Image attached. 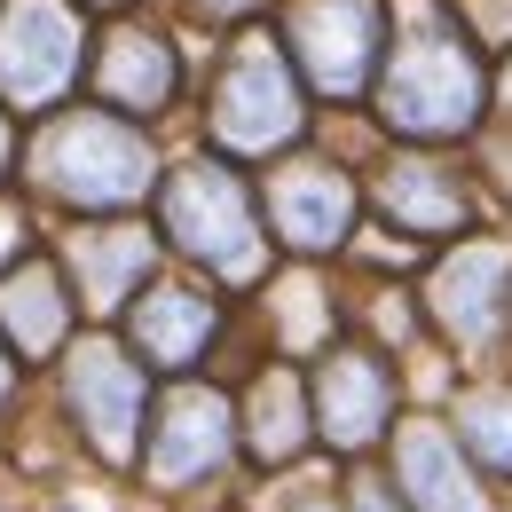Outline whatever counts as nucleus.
<instances>
[{"label": "nucleus", "mask_w": 512, "mask_h": 512, "mask_svg": "<svg viewBox=\"0 0 512 512\" xmlns=\"http://www.w3.org/2000/svg\"><path fill=\"white\" fill-rule=\"evenodd\" d=\"M40 182L79 197V205H127L158 182V158L134 127L103 119V111H79L40 142Z\"/></svg>", "instance_id": "obj_1"}, {"label": "nucleus", "mask_w": 512, "mask_h": 512, "mask_svg": "<svg viewBox=\"0 0 512 512\" xmlns=\"http://www.w3.org/2000/svg\"><path fill=\"white\" fill-rule=\"evenodd\" d=\"M481 111V64L442 40V32H418L394 48V71H386V119L402 134H457L473 127Z\"/></svg>", "instance_id": "obj_2"}, {"label": "nucleus", "mask_w": 512, "mask_h": 512, "mask_svg": "<svg viewBox=\"0 0 512 512\" xmlns=\"http://www.w3.org/2000/svg\"><path fill=\"white\" fill-rule=\"evenodd\" d=\"M166 229H174L182 253L213 260L221 276H253L260 268L253 205H245V190H237L229 166H182L174 190H166Z\"/></svg>", "instance_id": "obj_3"}, {"label": "nucleus", "mask_w": 512, "mask_h": 512, "mask_svg": "<svg viewBox=\"0 0 512 512\" xmlns=\"http://www.w3.org/2000/svg\"><path fill=\"white\" fill-rule=\"evenodd\" d=\"M79 71V24L64 0H8L0 8V95L8 103H56Z\"/></svg>", "instance_id": "obj_4"}, {"label": "nucleus", "mask_w": 512, "mask_h": 512, "mask_svg": "<svg viewBox=\"0 0 512 512\" xmlns=\"http://www.w3.org/2000/svg\"><path fill=\"white\" fill-rule=\"evenodd\" d=\"M213 134L229 150H276L300 134V95H292V71L276 64L268 40H245L237 64L221 79V103H213Z\"/></svg>", "instance_id": "obj_5"}, {"label": "nucleus", "mask_w": 512, "mask_h": 512, "mask_svg": "<svg viewBox=\"0 0 512 512\" xmlns=\"http://www.w3.org/2000/svg\"><path fill=\"white\" fill-rule=\"evenodd\" d=\"M292 40H300V64L316 87L355 95L371 79V56H379V8L371 0H300Z\"/></svg>", "instance_id": "obj_6"}, {"label": "nucleus", "mask_w": 512, "mask_h": 512, "mask_svg": "<svg viewBox=\"0 0 512 512\" xmlns=\"http://www.w3.org/2000/svg\"><path fill=\"white\" fill-rule=\"evenodd\" d=\"M71 410L87 418V434L103 457H134V418H142V371H134L119 347L87 339L71 355Z\"/></svg>", "instance_id": "obj_7"}, {"label": "nucleus", "mask_w": 512, "mask_h": 512, "mask_svg": "<svg viewBox=\"0 0 512 512\" xmlns=\"http://www.w3.org/2000/svg\"><path fill=\"white\" fill-rule=\"evenodd\" d=\"M505 284H512V245H457V260L434 268V316L465 347H489L505 323Z\"/></svg>", "instance_id": "obj_8"}, {"label": "nucleus", "mask_w": 512, "mask_h": 512, "mask_svg": "<svg viewBox=\"0 0 512 512\" xmlns=\"http://www.w3.org/2000/svg\"><path fill=\"white\" fill-rule=\"evenodd\" d=\"M268 213H276V229L292 237V245H339L347 237V221H355V190L331 174V166H284L276 182H268Z\"/></svg>", "instance_id": "obj_9"}, {"label": "nucleus", "mask_w": 512, "mask_h": 512, "mask_svg": "<svg viewBox=\"0 0 512 512\" xmlns=\"http://www.w3.org/2000/svg\"><path fill=\"white\" fill-rule=\"evenodd\" d=\"M221 457H229V410L213 394H174L158 418V442H150V473L182 489V481H205Z\"/></svg>", "instance_id": "obj_10"}, {"label": "nucleus", "mask_w": 512, "mask_h": 512, "mask_svg": "<svg viewBox=\"0 0 512 512\" xmlns=\"http://www.w3.org/2000/svg\"><path fill=\"white\" fill-rule=\"evenodd\" d=\"M386 402H394V386L371 355H331V371L316 386V410H323V434L339 449H363L371 434L386 426Z\"/></svg>", "instance_id": "obj_11"}, {"label": "nucleus", "mask_w": 512, "mask_h": 512, "mask_svg": "<svg viewBox=\"0 0 512 512\" xmlns=\"http://www.w3.org/2000/svg\"><path fill=\"white\" fill-rule=\"evenodd\" d=\"M379 205L394 213V229H418V237L465 229V190L449 182L434 158H394L379 174Z\"/></svg>", "instance_id": "obj_12"}, {"label": "nucleus", "mask_w": 512, "mask_h": 512, "mask_svg": "<svg viewBox=\"0 0 512 512\" xmlns=\"http://www.w3.org/2000/svg\"><path fill=\"white\" fill-rule=\"evenodd\" d=\"M402 489H410L418 512H489L442 426H410V434H402Z\"/></svg>", "instance_id": "obj_13"}, {"label": "nucleus", "mask_w": 512, "mask_h": 512, "mask_svg": "<svg viewBox=\"0 0 512 512\" xmlns=\"http://www.w3.org/2000/svg\"><path fill=\"white\" fill-rule=\"evenodd\" d=\"M134 339H142L150 363L182 371V363L205 355V339H213V308H205L197 292H150V300L134 308Z\"/></svg>", "instance_id": "obj_14"}, {"label": "nucleus", "mask_w": 512, "mask_h": 512, "mask_svg": "<svg viewBox=\"0 0 512 512\" xmlns=\"http://www.w3.org/2000/svg\"><path fill=\"white\" fill-rule=\"evenodd\" d=\"M71 260H79V284L95 308H119L134 292V276L150 268V237L142 229H79L71 237Z\"/></svg>", "instance_id": "obj_15"}, {"label": "nucleus", "mask_w": 512, "mask_h": 512, "mask_svg": "<svg viewBox=\"0 0 512 512\" xmlns=\"http://www.w3.org/2000/svg\"><path fill=\"white\" fill-rule=\"evenodd\" d=\"M103 95L127 103V111H158V103L174 95V56H166V40H150V32H111V48H103Z\"/></svg>", "instance_id": "obj_16"}, {"label": "nucleus", "mask_w": 512, "mask_h": 512, "mask_svg": "<svg viewBox=\"0 0 512 512\" xmlns=\"http://www.w3.org/2000/svg\"><path fill=\"white\" fill-rule=\"evenodd\" d=\"M0 323H8L16 355H48V347L64 339V323H71L64 284H56L48 268H24V276H8V284H0Z\"/></svg>", "instance_id": "obj_17"}, {"label": "nucleus", "mask_w": 512, "mask_h": 512, "mask_svg": "<svg viewBox=\"0 0 512 512\" xmlns=\"http://www.w3.org/2000/svg\"><path fill=\"white\" fill-rule=\"evenodd\" d=\"M300 442H308V426H300V379L268 371V379L253 386V449L268 465H284Z\"/></svg>", "instance_id": "obj_18"}, {"label": "nucleus", "mask_w": 512, "mask_h": 512, "mask_svg": "<svg viewBox=\"0 0 512 512\" xmlns=\"http://www.w3.org/2000/svg\"><path fill=\"white\" fill-rule=\"evenodd\" d=\"M268 300H276V323H284V347H316L323 331H331V292H323L316 276H284Z\"/></svg>", "instance_id": "obj_19"}, {"label": "nucleus", "mask_w": 512, "mask_h": 512, "mask_svg": "<svg viewBox=\"0 0 512 512\" xmlns=\"http://www.w3.org/2000/svg\"><path fill=\"white\" fill-rule=\"evenodd\" d=\"M457 434L481 449L497 473H512V394H465L457 402Z\"/></svg>", "instance_id": "obj_20"}, {"label": "nucleus", "mask_w": 512, "mask_h": 512, "mask_svg": "<svg viewBox=\"0 0 512 512\" xmlns=\"http://www.w3.org/2000/svg\"><path fill=\"white\" fill-rule=\"evenodd\" d=\"M465 16H473V32H481L489 48L512 40V0H465Z\"/></svg>", "instance_id": "obj_21"}, {"label": "nucleus", "mask_w": 512, "mask_h": 512, "mask_svg": "<svg viewBox=\"0 0 512 512\" xmlns=\"http://www.w3.org/2000/svg\"><path fill=\"white\" fill-rule=\"evenodd\" d=\"M355 512H394V505H386V481L363 473V481H355Z\"/></svg>", "instance_id": "obj_22"}, {"label": "nucleus", "mask_w": 512, "mask_h": 512, "mask_svg": "<svg viewBox=\"0 0 512 512\" xmlns=\"http://www.w3.org/2000/svg\"><path fill=\"white\" fill-rule=\"evenodd\" d=\"M16 237H24V221H16V213H0V260L16 253Z\"/></svg>", "instance_id": "obj_23"}, {"label": "nucleus", "mask_w": 512, "mask_h": 512, "mask_svg": "<svg viewBox=\"0 0 512 512\" xmlns=\"http://www.w3.org/2000/svg\"><path fill=\"white\" fill-rule=\"evenodd\" d=\"M205 8H213V16H229V8H253V0H205Z\"/></svg>", "instance_id": "obj_24"}, {"label": "nucleus", "mask_w": 512, "mask_h": 512, "mask_svg": "<svg viewBox=\"0 0 512 512\" xmlns=\"http://www.w3.org/2000/svg\"><path fill=\"white\" fill-rule=\"evenodd\" d=\"M0 394H8V355H0Z\"/></svg>", "instance_id": "obj_25"}, {"label": "nucleus", "mask_w": 512, "mask_h": 512, "mask_svg": "<svg viewBox=\"0 0 512 512\" xmlns=\"http://www.w3.org/2000/svg\"><path fill=\"white\" fill-rule=\"evenodd\" d=\"M0 158H8V127H0Z\"/></svg>", "instance_id": "obj_26"}, {"label": "nucleus", "mask_w": 512, "mask_h": 512, "mask_svg": "<svg viewBox=\"0 0 512 512\" xmlns=\"http://www.w3.org/2000/svg\"><path fill=\"white\" fill-rule=\"evenodd\" d=\"M308 512H331V505H308Z\"/></svg>", "instance_id": "obj_27"}]
</instances>
